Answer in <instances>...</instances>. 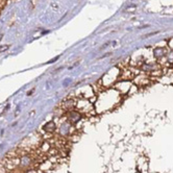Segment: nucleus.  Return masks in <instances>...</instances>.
<instances>
[{"label":"nucleus","mask_w":173,"mask_h":173,"mask_svg":"<svg viewBox=\"0 0 173 173\" xmlns=\"http://www.w3.org/2000/svg\"><path fill=\"white\" fill-rule=\"evenodd\" d=\"M120 95L121 94L117 90L102 92L97 98V104L95 106L96 111L98 113H102L115 107L120 102Z\"/></svg>","instance_id":"obj_1"},{"label":"nucleus","mask_w":173,"mask_h":173,"mask_svg":"<svg viewBox=\"0 0 173 173\" xmlns=\"http://www.w3.org/2000/svg\"><path fill=\"white\" fill-rule=\"evenodd\" d=\"M76 109L80 114H86L88 116L95 115V107L92 105L89 99L78 98L76 100Z\"/></svg>","instance_id":"obj_2"},{"label":"nucleus","mask_w":173,"mask_h":173,"mask_svg":"<svg viewBox=\"0 0 173 173\" xmlns=\"http://www.w3.org/2000/svg\"><path fill=\"white\" fill-rule=\"evenodd\" d=\"M81 118V114L78 112V111H75V110H72V111H69V112H67V116H66V119L67 121L71 123V124H74L78 122Z\"/></svg>","instance_id":"obj_3"},{"label":"nucleus","mask_w":173,"mask_h":173,"mask_svg":"<svg viewBox=\"0 0 173 173\" xmlns=\"http://www.w3.org/2000/svg\"><path fill=\"white\" fill-rule=\"evenodd\" d=\"M76 107V100L73 98H68L67 100H65L61 105V109L64 111V112H69V111H72Z\"/></svg>","instance_id":"obj_4"},{"label":"nucleus","mask_w":173,"mask_h":173,"mask_svg":"<svg viewBox=\"0 0 173 173\" xmlns=\"http://www.w3.org/2000/svg\"><path fill=\"white\" fill-rule=\"evenodd\" d=\"M94 96V90L93 88L87 87L80 90V98H86V99H91Z\"/></svg>","instance_id":"obj_5"},{"label":"nucleus","mask_w":173,"mask_h":173,"mask_svg":"<svg viewBox=\"0 0 173 173\" xmlns=\"http://www.w3.org/2000/svg\"><path fill=\"white\" fill-rule=\"evenodd\" d=\"M135 83L138 84V86H145V84H149V77L147 76H142V75H139V76L135 77Z\"/></svg>","instance_id":"obj_6"},{"label":"nucleus","mask_w":173,"mask_h":173,"mask_svg":"<svg viewBox=\"0 0 173 173\" xmlns=\"http://www.w3.org/2000/svg\"><path fill=\"white\" fill-rule=\"evenodd\" d=\"M55 128H57V124H55L54 121H49L45 124L44 126V129H45V132H50V133H53L55 132Z\"/></svg>","instance_id":"obj_7"},{"label":"nucleus","mask_w":173,"mask_h":173,"mask_svg":"<svg viewBox=\"0 0 173 173\" xmlns=\"http://www.w3.org/2000/svg\"><path fill=\"white\" fill-rule=\"evenodd\" d=\"M0 173H6V168L2 163H0Z\"/></svg>","instance_id":"obj_8"},{"label":"nucleus","mask_w":173,"mask_h":173,"mask_svg":"<svg viewBox=\"0 0 173 173\" xmlns=\"http://www.w3.org/2000/svg\"><path fill=\"white\" fill-rule=\"evenodd\" d=\"M9 48V45H5V46H1L0 47V52L1 51H5V50H8Z\"/></svg>","instance_id":"obj_9"},{"label":"nucleus","mask_w":173,"mask_h":173,"mask_svg":"<svg viewBox=\"0 0 173 173\" xmlns=\"http://www.w3.org/2000/svg\"><path fill=\"white\" fill-rule=\"evenodd\" d=\"M1 38H2V35H0V40H1Z\"/></svg>","instance_id":"obj_10"}]
</instances>
